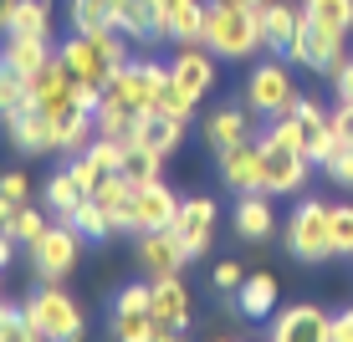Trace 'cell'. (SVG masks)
<instances>
[{"label":"cell","instance_id":"obj_7","mask_svg":"<svg viewBox=\"0 0 353 342\" xmlns=\"http://www.w3.org/2000/svg\"><path fill=\"white\" fill-rule=\"evenodd\" d=\"M343 41L348 36L343 31H327V26H302V36L292 41V52H287V62L292 67H307V72H323V77H333L338 62H343Z\"/></svg>","mask_w":353,"mask_h":342},{"label":"cell","instance_id":"obj_53","mask_svg":"<svg viewBox=\"0 0 353 342\" xmlns=\"http://www.w3.org/2000/svg\"><path fill=\"white\" fill-rule=\"evenodd\" d=\"M221 342H230V337H221Z\"/></svg>","mask_w":353,"mask_h":342},{"label":"cell","instance_id":"obj_20","mask_svg":"<svg viewBox=\"0 0 353 342\" xmlns=\"http://www.w3.org/2000/svg\"><path fill=\"white\" fill-rule=\"evenodd\" d=\"M128 143H143V149L169 158L179 143H185V123H179V118H164V113H143V118H133V138Z\"/></svg>","mask_w":353,"mask_h":342},{"label":"cell","instance_id":"obj_26","mask_svg":"<svg viewBox=\"0 0 353 342\" xmlns=\"http://www.w3.org/2000/svg\"><path fill=\"white\" fill-rule=\"evenodd\" d=\"M159 169H164V153L143 149V143H123V164H118V174H123L133 189L159 184Z\"/></svg>","mask_w":353,"mask_h":342},{"label":"cell","instance_id":"obj_32","mask_svg":"<svg viewBox=\"0 0 353 342\" xmlns=\"http://www.w3.org/2000/svg\"><path fill=\"white\" fill-rule=\"evenodd\" d=\"M82 194H88V189H82L77 179H72V169H62V174H52V179H46V204H52V215H57V220H62V215L72 210V204L82 200Z\"/></svg>","mask_w":353,"mask_h":342},{"label":"cell","instance_id":"obj_43","mask_svg":"<svg viewBox=\"0 0 353 342\" xmlns=\"http://www.w3.org/2000/svg\"><path fill=\"white\" fill-rule=\"evenodd\" d=\"M333 138L338 143H353V103H338L333 107Z\"/></svg>","mask_w":353,"mask_h":342},{"label":"cell","instance_id":"obj_37","mask_svg":"<svg viewBox=\"0 0 353 342\" xmlns=\"http://www.w3.org/2000/svg\"><path fill=\"white\" fill-rule=\"evenodd\" d=\"M318 169H327V179H333V184L353 189V143H333V153H327Z\"/></svg>","mask_w":353,"mask_h":342},{"label":"cell","instance_id":"obj_14","mask_svg":"<svg viewBox=\"0 0 353 342\" xmlns=\"http://www.w3.org/2000/svg\"><path fill=\"white\" fill-rule=\"evenodd\" d=\"M302 26H307V16H302V6H292V0H266L261 6V41L272 56H287L292 41L302 36Z\"/></svg>","mask_w":353,"mask_h":342},{"label":"cell","instance_id":"obj_49","mask_svg":"<svg viewBox=\"0 0 353 342\" xmlns=\"http://www.w3.org/2000/svg\"><path fill=\"white\" fill-rule=\"evenodd\" d=\"M6 266H10V235L0 230V271H6Z\"/></svg>","mask_w":353,"mask_h":342},{"label":"cell","instance_id":"obj_24","mask_svg":"<svg viewBox=\"0 0 353 342\" xmlns=\"http://www.w3.org/2000/svg\"><path fill=\"white\" fill-rule=\"evenodd\" d=\"M272 230H276V215H272V204H266V194H241V204H236V235L241 240H272Z\"/></svg>","mask_w":353,"mask_h":342},{"label":"cell","instance_id":"obj_46","mask_svg":"<svg viewBox=\"0 0 353 342\" xmlns=\"http://www.w3.org/2000/svg\"><path fill=\"white\" fill-rule=\"evenodd\" d=\"M16 210H21V204H10L6 194H0V230H6V235H10V220H16Z\"/></svg>","mask_w":353,"mask_h":342},{"label":"cell","instance_id":"obj_31","mask_svg":"<svg viewBox=\"0 0 353 342\" xmlns=\"http://www.w3.org/2000/svg\"><path fill=\"white\" fill-rule=\"evenodd\" d=\"M92 200H97V204H103V210H108V215H113V220H118V225H123V215H128V200H133V184H128V179H123V174H108V179H103V184H97V189H92Z\"/></svg>","mask_w":353,"mask_h":342},{"label":"cell","instance_id":"obj_16","mask_svg":"<svg viewBox=\"0 0 353 342\" xmlns=\"http://www.w3.org/2000/svg\"><path fill=\"white\" fill-rule=\"evenodd\" d=\"M149 312L159 327H174V332H185L190 327V291L179 276H154L149 281Z\"/></svg>","mask_w":353,"mask_h":342},{"label":"cell","instance_id":"obj_19","mask_svg":"<svg viewBox=\"0 0 353 342\" xmlns=\"http://www.w3.org/2000/svg\"><path fill=\"white\" fill-rule=\"evenodd\" d=\"M0 128H6V138L16 143L21 153H41V149H52V118H46L41 107H26V113L0 118Z\"/></svg>","mask_w":353,"mask_h":342},{"label":"cell","instance_id":"obj_13","mask_svg":"<svg viewBox=\"0 0 353 342\" xmlns=\"http://www.w3.org/2000/svg\"><path fill=\"white\" fill-rule=\"evenodd\" d=\"M169 77H174L179 87H185L194 103H200V97L215 92V82H221V67H215V56L205 52V46H179L174 62H169Z\"/></svg>","mask_w":353,"mask_h":342},{"label":"cell","instance_id":"obj_35","mask_svg":"<svg viewBox=\"0 0 353 342\" xmlns=\"http://www.w3.org/2000/svg\"><path fill=\"white\" fill-rule=\"evenodd\" d=\"M266 149H297L302 153V133H297V118H266V133H261Z\"/></svg>","mask_w":353,"mask_h":342},{"label":"cell","instance_id":"obj_38","mask_svg":"<svg viewBox=\"0 0 353 342\" xmlns=\"http://www.w3.org/2000/svg\"><path fill=\"white\" fill-rule=\"evenodd\" d=\"M333 255H353V204H333Z\"/></svg>","mask_w":353,"mask_h":342},{"label":"cell","instance_id":"obj_10","mask_svg":"<svg viewBox=\"0 0 353 342\" xmlns=\"http://www.w3.org/2000/svg\"><path fill=\"white\" fill-rule=\"evenodd\" d=\"M266 342H333V317L312 301L302 307H282L272 317V337Z\"/></svg>","mask_w":353,"mask_h":342},{"label":"cell","instance_id":"obj_50","mask_svg":"<svg viewBox=\"0 0 353 342\" xmlns=\"http://www.w3.org/2000/svg\"><path fill=\"white\" fill-rule=\"evenodd\" d=\"M154 342H185V337H179L174 327H159V332H154Z\"/></svg>","mask_w":353,"mask_h":342},{"label":"cell","instance_id":"obj_34","mask_svg":"<svg viewBox=\"0 0 353 342\" xmlns=\"http://www.w3.org/2000/svg\"><path fill=\"white\" fill-rule=\"evenodd\" d=\"M154 113H164V118H179V123H190V113H194V97L179 87L174 77L159 87V103H154Z\"/></svg>","mask_w":353,"mask_h":342},{"label":"cell","instance_id":"obj_3","mask_svg":"<svg viewBox=\"0 0 353 342\" xmlns=\"http://www.w3.org/2000/svg\"><path fill=\"white\" fill-rule=\"evenodd\" d=\"M21 317H26V327L41 342H82V332H88L82 307L67 297L62 286H41L26 307H21Z\"/></svg>","mask_w":353,"mask_h":342},{"label":"cell","instance_id":"obj_45","mask_svg":"<svg viewBox=\"0 0 353 342\" xmlns=\"http://www.w3.org/2000/svg\"><path fill=\"white\" fill-rule=\"evenodd\" d=\"M333 342H353V307H343L333 317Z\"/></svg>","mask_w":353,"mask_h":342},{"label":"cell","instance_id":"obj_6","mask_svg":"<svg viewBox=\"0 0 353 342\" xmlns=\"http://www.w3.org/2000/svg\"><path fill=\"white\" fill-rule=\"evenodd\" d=\"M77 250H82V235L57 220V225L31 246V266H36V276H41V286H57V281L77 266Z\"/></svg>","mask_w":353,"mask_h":342},{"label":"cell","instance_id":"obj_48","mask_svg":"<svg viewBox=\"0 0 353 342\" xmlns=\"http://www.w3.org/2000/svg\"><path fill=\"white\" fill-rule=\"evenodd\" d=\"M21 0H0V31H10V16H16Z\"/></svg>","mask_w":353,"mask_h":342},{"label":"cell","instance_id":"obj_52","mask_svg":"<svg viewBox=\"0 0 353 342\" xmlns=\"http://www.w3.org/2000/svg\"><path fill=\"white\" fill-rule=\"evenodd\" d=\"M10 317H16V307H6V301H0V327H6Z\"/></svg>","mask_w":353,"mask_h":342},{"label":"cell","instance_id":"obj_11","mask_svg":"<svg viewBox=\"0 0 353 342\" xmlns=\"http://www.w3.org/2000/svg\"><path fill=\"white\" fill-rule=\"evenodd\" d=\"M266 149V143H261ZM312 174V158L297 149H266L261 158V194H297Z\"/></svg>","mask_w":353,"mask_h":342},{"label":"cell","instance_id":"obj_44","mask_svg":"<svg viewBox=\"0 0 353 342\" xmlns=\"http://www.w3.org/2000/svg\"><path fill=\"white\" fill-rule=\"evenodd\" d=\"M0 342H41V337H36L31 327H26V317L16 312V317H10V322H6V327H0Z\"/></svg>","mask_w":353,"mask_h":342},{"label":"cell","instance_id":"obj_40","mask_svg":"<svg viewBox=\"0 0 353 342\" xmlns=\"http://www.w3.org/2000/svg\"><path fill=\"white\" fill-rule=\"evenodd\" d=\"M113 312H149V286H123L113 297Z\"/></svg>","mask_w":353,"mask_h":342},{"label":"cell","instance_id":"obj_51","mask_svg":"<svg viewBox=\"0 0 353 342\" xmlns=\"http://www.w3.org/2000/svg\"><path fill=\"white\" fill-rule=\"evenodd\" d=\"M221 6H241V10H261L266 0H221Z\"/></svg>","mask_w":353,"mask_h":342},{"label":"cell","instance_id":"obj_15","mask_svg":"<svg viewBox=\"0 0 353 342\" xmlns=\"http://www.w3.org/2000/svg\"><path fill=\"white\" fill-rule=\"evenodd\" d=\"M292 118H297V133H302V153L312 158V164H323L327 153H333V113H323L312 97H297V107H292Z\"/></svg>","mask_w":353,"mask_h":342},{"label":"cell","instance_id":"obj_23","mask_svg":"<svg viewBox=\"0 0 353 342\" xmlns=\"http://www.w3.org/2000/svg\"><path fill=\"white\" fill-rule=\"evenodd\" d=\"M92 138H97V118L88 113V107H72L67 118L52 123V149L57 153H82Z\"/></svg>","mask_w":353,"mask_h":342},{"label":"cell","instance_id":"obj_8","mask_svg":"<svg viewBox=\"0 0 353 342\" xmlns=\"http://www.w3.org/2000/svg\"><path fill=\"white\" fill-rule=\"evenodd\" d=\"M174 215H179L174 194H169L164 184H143V189H133L128 215H123V225H118V230H128V235H149V230H169V225H174Z\"/></svg>","mask_w":353,"mask_h":342},{"label":"cell","instance_id":"obj_22","mask_svg":"<svg viewBox=\"0 0 353 342\" xmlns=\"http://www.w3.org/2000/svg\"><path fill=\"white\" fill-rule=\"evenodd\" d=\"M276 297H282L276 276L256 271V276L241 281V291H236V312H241V317H251V322H266V317L276 312Z\"/></svg>","mask_w":353,"mask_h":342},{"label":"cell","instance_id":"obj_33","mask_svg":"<svg viewBox=\"0 0 353 342\" xmlns=\"http://www.w3.org/2000/svg\"><path fill=\"white\" fill-rule=\"evenodd\" d=\"M26 107H31V87H26V77H16V72L0 67V118L26 113Z\"/></svg>","mask_w":353,"mask_h":342},{"label":"cell","instance_id":"obj_5","mask_svg":"<svg viewBox=\"0 0 353 342\" xmlns=\"http://www.w3.org/2000/svg\"><path fill=\"white\" fill-rule=\"evenodd\" d=\"M333 204L323 200H302L287 220V255L302 266H323L333 255V220H327Z\"/></svg>","mask_w":353,"mask_h":342},{"label":"cell","instance_id":"obj_21","mask_svg":"<svg viewBox=\"0 0 353 342\" xmlns=\"http://www.w3.org/2000/svg\"><path fill=\"white\" fill-rule=\"evenodd\" d=\"M200 138L210 143V153H225L230 143H246V138H251L246 107H215V113L200 123Z\"/></svg>","mask_w":353,"mask_h":342},{"label":"cell","instance_id":"obj_39","mask_svg":"<svg viewBox=\"0 0 353 342\" xmlns=\"http://www.w3.org/2000/svg\"><path fill=\"white\" fill-rule=\"evenodd\" d=\"M210 281H215V291H221V297H236L241 281H246V271H241V261H221V266L210 271Z\"/></svg>","mask_w":353,"mask_h":342},{"label":"cell","instance_id":"obj_41","mask_svg":"<svg viewBox=\"0 0 353 342\" xmlns=\"http://www.w3.org/2000/svg\"><path fill=\"white\" fill-rule=\"evenodd\" d=\"M26 189H31V179L21 174V169H10V174H0V194H6L10 204H26Z\"/></svg>","mask_w":353,"mask_h":342},{"label":"cell","instance_id":"obj_36","mask_svg":"<svg viewBox=\"0 0 353 342\" xmlns=\"http://www.w3.org/2000/svg\"><path fill=\"white\" fill-rule=\"evenodd\" d=\"M46 230H52V225H46V215H41V210H31V204H21L16 220H10V240H26V246H36Z\"/></svg>","mask_w":353,"mask_h":342},{"label":"cell","instance_id":"obj_17","mask_svg":"<svg viewBox=\"0 0 353 342\" xmlns=\"http://www.w3.org/2000/svg\"><path fill=\"white\" fill-rule=\"evenodd\" d=\"M139 266L149 276H179V266H190V250L179 246L174 230H149L139 235Z\"/></svg>","mask_w":353,"mask_h":342},{"label":"cell","instance_id":"obj_9","mask_svg":"<svg viewBox=\"0 0 353 342\" xmlns=\"http://www.w3.org/2000/svg\"><path fill=\"white\" fill-rule=\"evenodd\" d=\"M215 200H205V194H194V200H179V215H174V235H179V246L190 250V261H200V255H210L215 246Z\"/></svg>","mask_w":353,"mask_h":342},{"label":"cell","instance_id":"obj_27","mask_svg":"<svg viewBox=\"0 0 353 342\" xmlns=\"http://www.w3.org/2000/svg\"><path fill=\"white\" fill-rule=\"evenodd\" d=\"M307 26H327V31H353V0H302Z\"/></svg>","mask_w":353,"mask_h":342},{"label":"cell","instance_id":"obj_29","mask_svg":"<svg viewBox=\"0 0 353 342\" xmlns=\"http://www.w3.org/2000/svg\"><path fill=\"white\" fill-rule=\"evenodd\" d=\"M6 36H46V41H52V6H41V0H21Z\"/></svg>","mask_w":353,"mask_h":342},{"label":"cell","instance_id":"obj_18","mask_svg":"<svg viewBox=\"0 0 353 342\" xmlns=\"http://www.w3.org/2000/svg\"><path fill=\"white\" fill-rule=\"evenodd\" d=\"M52 56H57V46L46 41V36H6V46H0V67L16 72V77L41 72Z\"/></svg>","mask_w":353,"mask_h":342},{"label":"cell","instance_id":"obj_47","mask_svg":"<svg viewBox=\"0 0 353 342\" xmlns=\"http://www.w3.org/2000/svg\"><path fill=\"white\" fill-rule=\"evenodd\" d=\"M154 6H159V16L169 21V16H179V10H185V6H190V0H154Z\"/></svg>","mask_w":353,"mask_h":342},{"label":"cell","instance_id":"obj_30","mask_svg":"<svg viewBox=\"0 0 353 342\" xmlns=\"http://www.w3.org/2000/svg\"><path fill=\"white\" fill-rule=\"evenodd\" d=\"M154 312H113V342H154Z\"/></svg>","mask_w":353,"mask_h":342},{"label":"cell","instance_id":"obj_25","mask_svg":"<svg viewBox=\"0 0 353 342\" xmlns=\"http://www.w3.org/2000/svg\"><path fill=\"white\" fill-rule=\"evenodd\" d=\"M62 225H72L77 235H88V240H108V235L118 230V220L108 215L103 204L92 200V194H82V200H77V204H72V210L62 215Z\"/></svg>","mask_w":353,"mask_h":342},{"label":"cell","instance_id":"obj_2","mask_svg":"<svg viewBox=\"0 0 353 342\" xmlns=\"http://www.w3.org/2000/svg\"><path fill=\"white\" fill-rule=\"evenodd\" d=\"M297 77H292L287 56H272V62H256L246 72V87H241V103H246V113L256 118H287L292 107H297Z\"/></svg>","mask_w":353,"mask_h":342},{"label":"cell","instance_id":"obj_1","mask_svg":"<svg viewBox=\"0 0 353 342\" xmlns=\"http://www.w3.org/2000/svg\"><path fill=\"white\" fill-rule=\"evenodd\" d=\"M200 46L215 62H251L256 52H266L261 41V10H241V6H221L210 0L205 6V36Z\"/></svg>","mask_w":353,"mask_h":342},{"label":"cell","instance_id":"obj_42","mask_svg":"<svg viewBox=\"0 0 353 342\" xmlns=\"http://www.w3.org/2000/svg\"><path fill=\"white\" fill-rule=\"evenodd\" d=\"M333 97L338 103H353V56H343L338 72H333Z\"/></svg>","mask_w":353,"mask_h":342},{"label":"cell","instance_id":"obj_4","mask_svg":"<svg viewBox=\"0 0 353 342\" xmlns=\"http://www.w3.org/2000/svg\"><path fill=\"white\" fill-rule=\"evenodd\" d=\"M164 82H169V67H164V62H149V56H139V62L113 67V77L103 82V97H108V103H118V107H128L133 118H143V113H154Z\"/></svg>","mask_w":353,"mask_h":342},{"label":"cell","instance_id":"obj_28","mask_svg":"<svg viewBox=\"0 0 353 342\" xmlns=\"http://www.w3.org/2000/svg\"><path fill=\"white\" fill-rule=\"evenodd\" d=\"M164 36L174 46H200V36H205V6H200V0H190L179 16L164 21Z\"/></svg>","mask_w":353,"mask_h":342},{"label":"cell","instance_id":"obj_12","mask_svg":"<svg viewBox=\"0 0 353 342\" xmlns=\"http://www.w3.org/2000/svg\"><path fill=\"white\" fill-rule=\"evenodd\" d=\"M261 158H266V149H261V138L256 143H230L225 153H215V164H221V179L236 194H261Z\"/></svg>","mask_w":353,"mask_h":342}]
</instances>
